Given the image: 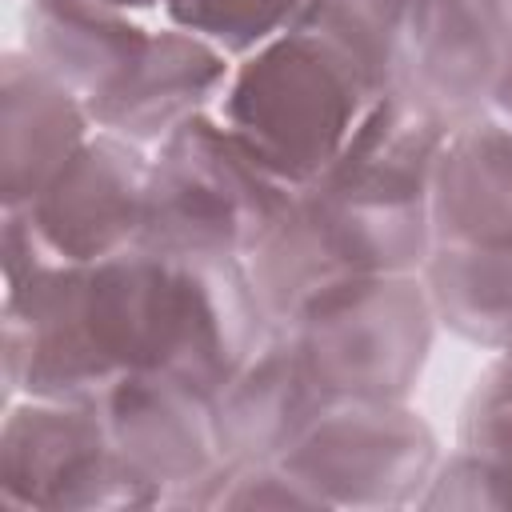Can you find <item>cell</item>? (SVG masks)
<instances>
[{"mask_svg":"<svg viewBox=\"0 0 512 512\" xmlns=\"http://www.w3.org/2000/svg\"><path fill=\"white\" fill-rule=\"evenodd\" d=\"M84 320L116 380L124 372H168L208 396L272 332L244 260L144 244L84 264Z\"/></svg>","mask_w":512,"mask_h":512,"instance_id":"obj_1","label":"cell"},{"mask_svg":"<svg viewBox=\"0 0 512 512\" xmlns=\"http://www.w3.org/2000/svg\"><path fill=\"white\" fill-rule=\"evenodd\" d=\"M508 4H512V0H508Z\"/></svg>","mask_w":512,"mask_h":512,"instance_id":"obj_23","label":"cell"},{"mask_svg":"<svg viewBox=\"0 0 512 512\" xmlns=\"http://www.w3.org/2000/svg\"><path fill=\"white\" fill-rule=\"evenodd\" d=\"M408 4L412 0H312L300 24L344 44L364 64V72L388 88L396 76V48Z\"/></svg>","mask_w":512,"mask_h":512,"instance_id":"obj_19","label":"cell"},{"mask_svg":"<svg viewBox=\"0 0 512 512\" xmlns=\"http://www.w3.org/2000/svg\"><path fill=\"white\" fill-rule=\"evenodd\" d=\"M420 280L436 324L484 352H512V240L432 244Z\"/></svg>","mask_w":512,"mask_h":512,"instance_id":"obj_17","label":"cell"},{"mask_svg":"<svg viewBox=\"0 0 512 512\" xmlns=\"http://www.w3.org/2000/svg\"><path fill=\"white\" fill-rule=\"evenodd\" d=\"M384 92L364 64L316 28H288L232 64L212 104L224 128L284 184H316Z\"/></svg>","mask_w":512,"mask_h":512,"instance_id":"obj_2","label":"cell"},{"mask_svg":"<svg viewBox=\"0 0 512 512\" xmlns=\"http://www.w3.org/2000/svg\"><path fill=\"white\" fill-rule=\"evenodd\" d=\"M108 4H116V8H128V12H136V16H144V12H164V0H108Z\"/></svg>","mask_w":512,"mask_h":512,"instance_id":"obj_22","label":"cell"},{"mask_svg":"<svg viewBox=\"0 0 512 512\" xmlns=\"http://www.w3.org/2000/svg\"><path fill=\"white\" fill-rule=\"evenodd\" d=\"M432 244L512 240V124L480 112L460 120L436 160L428 192Z\"/></svg>","mask_w":512,"mask_h":512,"instance_id":"obj_16","label":"cell"},{"mask_svg":"<svg viewBox=\"0 0 512 512\" xmlns=\"http://www.w3.org/2000/svg\"><path fill=\"white\" fill-rule=\"evenodd\" d=\"M448 132L452 124L436 108H428L400 84H388L384 92H376L344 152L320 180L380 200L428 204L432 172Z\"/></svg>","mask_w":512,"mask_h":512,"instance_id":"obj_14","label":"cell"},{"mask_svg":"<svg viewBox=\"0 0 512 512\" xmlns=\"http://www.w3.org/2000/svg\"><path fill=\"white\" fill-rule=\"evenodd\" d=\"M280 332L324 404L408 400L432 352L436 312L420 272L364 276L324 288Z\"/></svg>","mask_w":512,"mask_h":512,"instance_id":"obj_5","label":"cell"},{"mask_svg":"<svg viewBox=\"0 0 512 512\" xmlns=\"http://www.w3.org/2000/svg\"><path fill=\"white\" fill-rule=\"evenodd\" d=\"M312 0H164V20L212 40L232 60L304 20Z\"/></svg>","mask_w":512,"mask_h":512,"instance_id":"obj_18","label":"cell"},{"mask_svg":"<svg viewBox=\"0 0 512 512\" xmlns=\"http://www.w3.org/2000/svg\"><path fill=\"white\" fill-rule=\"evenodd\" d=\"M96 132L84 100L24 48L0 56V208L32 204Z\"/></svg>","mask_w":512,"mask_h":512,"instance_id":"obj_12","label":"cell"},{"mask_svg":"<svg viewBox=\"0 0 512 512\" xmlns=\"http://www.w3.org/2000/svg\"><path fill=\"white\" fill-rule=\"evenodd\" d=\"M508 44V0H412L392 84L436 108L456 128L460 120L488 112Z\"/></svg>","mask_w":512,"mask_h":512,"instance_id":"obj_9","label":"cell"},{"mask_svg":"<svg viewBox=\"0 0 512 512\" xmlns=\"http://www.w3.org/2000/svg\"><path fill=\"white\" fill-rule=\"evenodd\" d=\"M128 472L172 508L224 456L212 396L168 372H124L96 400Z\"/></svg>","mask_w":512,"mask_h":512,"instance_id":"obj_10","label":"cell"},{"mask_svg":"<svg viewBox=\"0 0 512 512\" xmlns=\"http://www.w3.org/2000/svg\"><path fill=\"white\" fill-rule=\"evenodd\" d=\"M296 188L268 172L208 108L152 148L144 248L248 260L288 212Z\"/></svg>","mask_w":512,"mask_h":512,"instance_id":"obj_4","label":"cell"},{"mask_svg":"<svg viewBox=\"0 0 512 512\" xmlns=\"http://www.w3.org/2000/svg\"><path fill=\"white\" fill-rule=\"evenodd\" d=\"M152 24L108 0H28L24 52L68 84L88 116L108 100L140 60Z\"/></svg>","mask_w":512,"mask_h":512,"instance_id":"obj_13","label":"cell"},{"mask_svg":"<svg viewBox=\"0 0 512 512\" xmlns=\"http://www.w3.org/2000/svg\"><path fill=\"white\" fill-rule=\"evenodd\" d=\"M432 252L428 204L380 200L336 184L296 188L280 224L244 260L272 328L324 288L420 272Z\"/></svg>","mask_w":512,"mask_h":512,"instance_id":"obj_3","label":"cell"},{"mask_svg":"<svg viewBox=\"0 0 512 512\" xmlns=\"http://www.w3.org/2000/svg\"><path fill=\"white\" fill-rule=\"evenodd\" d=\"M148 168V148L96 128L24 216L60 264H100L140 240Z\"/></svg>","mask_w":512,"mask_h":512,"instance_id":"obj_8","label":"cell"},{"mask_svg":"<svg viewBox=\"0 0 512 512\" xmlns=\"http://www.w3.org/2000/svg\"><path fill=\"white\" fill-rule=\"evenodd\" d=\"M172 508H320L280 460H220Z\"/></svg>","mask_w":512,"mask_h":512,"instance_id":"obj_20","label":"cell"},{"mask_svg":"<svg viewBox=\"0 0 512 512\" xmlns=\"http://www.w3.org/2000/svg\"><path fill=\"white\" fill-rule=\"evenodd\" d=\"M224 460H280L328 408L292 340L272 328L244 368L212 396Z\"/></svg>","mask_w":512,"mask_h":512,"instance_id":"obj_15","label":"cell"},{"mask_svg":"<svg viewBox=\"0 0 512 512\" xmlns=\"http://www.w3.org/2000/svg\"><path fill=\"white\" fill-rule=\"evenodd\" d=\"M488 112L512 124V44H508V56H504V64H500V76H496V84H492Z\"/></svg>","mask_w":512,"mask_h":512,"instance_id":"obj_21","label":"cell"},{"mask_svg":"<svg viewBox=\"0 0 512 512\" xmlns=\"http://www.w3.org/2000/svg\"><path fill=\"white\" fill-rule=\"evenodd\" d=\"M0 504L48 512L160 508L120 460L96 404L8 400L0 424Z\"/></svg>","mask_w":512,"mask_h":512,"instance_id":"obj_7","label":"cell"},{"mask_svg":"<svg viewBox=\"0 0 512 512\" xmlns=\"http://www.w3.org/2000/svg\"><path fill=\"white\" fill-rule=\"evenodd\" d=\"M232 64L236 60L212 40L164 20L152 28L124 84L92 108V124L140 148H156L172 128L220 100Z\"/></svg>","mask_w":512,"mask_h":512,"instance_id":"obj_11","label":"cell"},{"mask_svg":"<svg viewBox=\"0 0 512 512\" xmlns=\"http://www.w3.org/2000/svg\"><path fill=\"white\" fill-rule=\"evenodd\" d=\"M280 464L320 508H420L440 468V444L408 400H340L304 428Z\"/></svg>","mask_w":512,"mask_h":512,"instance_id":"obj_6","label":"cell"}]
</instances>
